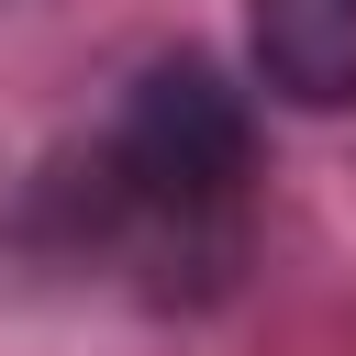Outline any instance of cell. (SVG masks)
<instances>
[{
	"mask_svg": "<svg viewBox=\"0 0 356 356\" xmlns=\"http://www.w3.org/2000/svg\"><path fill=\"white\" fill-rule=\"evenodd\" d=\"M256 189V111L211 56H156L100 156H89V222L134 245L145 267H222Z\"/></svg>",
	"mask_w": 356,
	"mask_h": 356,
	"instance_id": "1",
	"label": "cell"
},
{
	"mask_svg": "<svg viewBox=\"0 0 356 356\" xmlns=\"http://www.w3.org/2000/svg\"><path fill=\"white\" fill-rule=\"evenodd\" d=\"M256 89L289 111H356V0H256L245 11Z\"/></svg>",
	"mask_w": 356,
	"mask_h": 356,
	"instance_id": "2",
	"label": "cell"
}]
</instances>
